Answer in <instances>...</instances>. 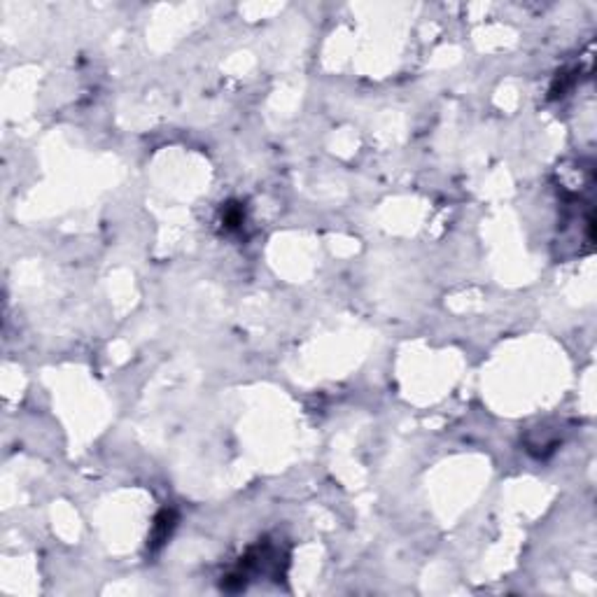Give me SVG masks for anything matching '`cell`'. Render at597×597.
<instances>
[{
  "instance_id": "cell-1",
  "label": "cell",
  "mask_w": 597,
  "mask_h": 597,
  "mask_svg": "<svg viewBox=\"0 0 597 597\" xmlns=\"http://www.w3.org/2000/svg\"><path fill=\"white\" fill-rule=\"evenodd\" d=\"M173 527H175V514H173V511H168V509L161 511L157 523H154V532H152V543H150V546L157 548V546H161L164 541H168V536H170V532H173Z\"/></svg>"
}]
</instances>
